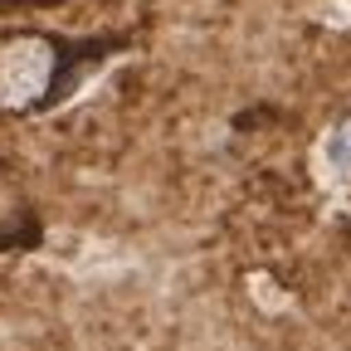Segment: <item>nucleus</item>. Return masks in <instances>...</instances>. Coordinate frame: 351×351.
I'll list each match as a JSON object with an SVG mask.
<instances>
[{"label":"nucleus","mask_w":351,"mask_h":351,"mask_svg":"<svg viewBox=\"0 0 351 351\" xmlns=\"http://www.w3.org/2000/svg\"><path fill=\"white\" fill-rule=\"evenodd\" d=\"M127 34H54L34 25H0V117H44L73 98L83 73L127 49Z\"/></svg>","instance_id":"f257e3e1"},{"label":"nucleus","mask_w":351,"mask_h":351,"mask_svg":"<svg viewBox=\"0 0 351 351\" xmlns=\"http://www.w3.org/2000/svg\"><path fill=\"white\" fill-rule=\"evenodd\" d=\"M44 244V210L15 161L0 156V254H34Z\"/></svg>","instance_id":"f03ea898"},{"label":"nucleus","mask_w":351,"mask_h":351,"mask_svg":"<svg viewBox=\"0 0 351 351\" xmlns=\"http://www.w3.org/2000/svg\"><path fill=\"white\" fill-rule=\"evenodd\" d=\"M5 10H59V5H69V0H0Z\"/></svg>","instance_id":"7ed1b4c3"}]
</instances>
